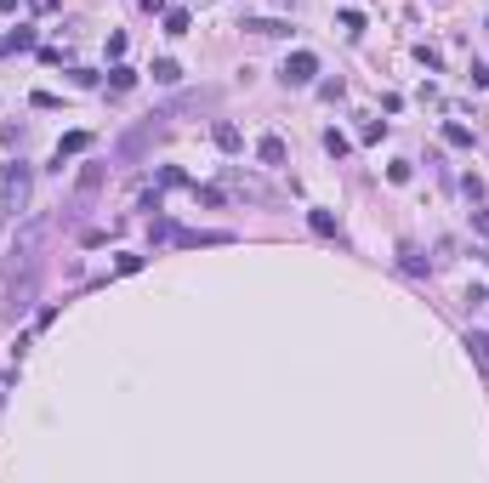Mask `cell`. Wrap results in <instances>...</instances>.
<instances>
[{
    "label": "cell",
    "instance_id": "1",
    "mask_svg": "<svg viewBox=\"0 0 489 483\" xmlns=\"http://www.w3.org/2000/svg\"><path fill=\"white\" fill-rule=\"evenodd\" d=\"M165 120H171V114H148V120H143L137 131H131V137H120L114 159H120V165H131V159H137V154H143V148H148V143L160 137V131H165Z\"/></svg>",
    "mask_w": 489,
    "mask_h": 483
},
{
    "label": "cell",
    "instance_id": "2",
    "mask_svg": "<svg viewBox=\"0 0 489 483\" xmlns=\"http://www.w3.org/2000/svg\"><path fill=\"white\" fill-rule=\"evenodd\" d=\"M313 74H319V57H313V52H290L285 69H279L285 85H313Z\"/></svg>",
    "mask_w": 489,
    "mask_h": 483
},
{
    "label": "cell",
    "instance_id": "3",
    "mask_svg": "<svg viewBox=\"0 0 489 483\" xmlns=\"http://www.w3.org/2000/svg\"><path fill=\"white\" fill-rule=\"evenodd\" d=\"M211 143H216L222 154H239V148H245V137H239L234 120H216V125H211Z\"/></svg>",
    "mask_w": 489,
    "mask_h": 483
},
{
    "label": "cell",
    "instance_id": "4",
    "mask_svg": "<svg viewBox=\"0 0 489 483\" xmlns=\"http://www.w3.org/2000/svg\"><path fill=\"white\" fill-rule=\"evenodd\" d=\"M85 148H92V131H69V137L57 143V154H52V171H63V159L69 154H85Z\"/></svg>",
    "mask_w": 489,
    "mask_h": 483
},
{
    "label": "cell",
    "instance_id": "5",
    "mask_svg": "<svg viewBox=\"0 0 489 483\" xmlns=\"http://www.w3.org/2000/svg\"><path fill=\"white\" fill-rule=\"evenodd\" d=\"M0 182H6L12 199H23V194H29V165H17V159H12V165H0Z\"/></svg>",
    "mask_w": 489,
    "mask_h": 483
},
{
    "label": "cell",
    "instance_id": "6",
    "mask_svg": "<svg viewBox=\"0 0 489 483\" xmlns=\"http://www.w3.org/2000/svg\"><path fill=\"white\" fill-rule=\"evenodd\" d=\"M256 159H262V165H285V159H290L285 137H262V143H256Z\"/></svg>",
    "mask_w": 489,
    "mask_h": 483
},
{
    "label": "cell",
    "instance_id": "7",
    "mask_svg": "<svg viewBox=\"0 0 489 483\" xmlns=\"http://www.w3.org/2000/svg\"><path fill=\"white\" fill-rule=\"evenodd\" d=\"M444 143H450V148H472V143H478V131L461 125V120H450V125H444Z\"/></svg>",
    "mask_w": 489,
    "mask_h": 483
},
{
    "label": "cell",
    "instance_id": "8",
    "mask_svg": "<svg viewBox=\"0 0 489 483\" xmlns=\"http://www.w3.org/2000/svg\"><path fill=\"white\" fill-rule=\"evenodd\" d=\"M103 177H108V165H85V171H80V199H92V194L103 188Z\"/></svg>",
    "mask_w": 489,
    "mask_h": 483
},
{
    "label": "cell",
    "instance_id": "9",
    "mask_svg": "<svg viewBox=\"0 0 489 483\" xmlns=\"http://www.w3.org/2000/svg\"><path fill=\"white\" fill-rule=\"evenodd\" d=\"M245 29H250V34H268V40L290 34V23H279V17H245Z\"/></svg>",
    "mask_w": 489,
    "mask_h": 483
},
{
    "label": "cell",
    "instance_id": "10",
    "mask_svg": "<svg viewBox=\"0 0 489 483\" xmlns=\"http://www.w3.org/2000/svg\"><path fill=\"white\" fill-rule=\"evenodd\" d=\"M307 228H313L319 239H336V233H341V228H336V216H330V210H307Z\"/></svg>",
    "mask_w": 489,
    "mask_h": 483
},
{
    "label": "cell",
    "instance_id": "11",
    "mask_svg": "<svg viewBox=\"0 0 489 483\" xmlns=\"http://www.w3.org/2000/svg\"><path fill=\"white\" fill-rule=\"evenodd\" d=\"M131 85H137V69H125V63H120V69L108 74V92H114V97H125Z\"/></svg>",
    "mask_w": 489,
    "mask_h": 483
},
{
    "label": "cell",
    "instance_id": "12",
    "mask_svg": "<svg viewBox=\"0 0 489 483\" xmlns=\"http://www.w3.org/2000/svg\"><path fill=\"white\" fill-rule=\"evenodd\" d=\"M347 148H353V143H347V137H341V131L330 125V131H325V154H330V159H347Z\"/></svg>",
    "mask_w": 489,
    "mask_h": 483
},
{
    "label": "cell",
    "instance_id": "13",
    "mask_svg": "<svg viewBox=\"0 0 489 483\" xmlns=\"http://www.w3.org/2000/svg\"><path fill=\"white\" fill-rule=\"evenodd\" d=\"M154 80H160V85H176V80H183V69H176L171 57H160V63H154Z\"/></svg>",
    "mask_w": 489,
    "mask_h": 483
},
{
    "label": "cell",
    "instance_id": "14",
    "mask_svg": "<svg viewBox=\"0 0 489 483\" xmlns=\"http://www.w3.org/2000/svg\"><path fill=\"white\" fill-rule=\"evenodd\" d=\"M6 46H12V52H34V29H12Z\"/></svg>",
    "mask_w": 489,
    "mask_h": 483
},
{
    "label": "cell",
    "instance_id": "15",
    "mask_svg": "<svg viewBox=\"0 0 489 483\" xmlns=\"http://www.w3.org/2000/svg\"><path fill=\"white\" fill-rule=\"evenodd\" d=\"M467 347H472V353L489 364V330H467Z\"/></svg>",
    "mask_w": 489,
    "mask_h": 483
},
{
    "label": "cell",
    "instance_id": "16",
    "mask_svg": "<svg viewBox=\"0 0 489 483\" xmlns=\"http://www.w3.org/2000/svg\"><path fill=\"white\" fill-rule=\"evenodd\" d=\"M165 34H188V12H183V6L165 12Z\"/></svg>",
    "mask_w": 489,
    "mask_h": 483
},
{
    "label": "cell",
    "instance_id": "17",
    "mask_svg": "<svg viewBox=\"0 0 489 483\" xmlns=\"http://www.w3.org/2000/svg\"><path fill=\"white\" fill-rule=\"evenodd\" d=\"M398 256H404V273H427V261H421V250H416V245H404Z\"/></svg>",
    "mask_w": 489,
    "mask_h": 483
},
{
    "label": "cell",
    "instance_id": "18",
    "mask_svg": "<svg viewBox=\"0 0 489 483\" xmlns=\"http://www.w3.org/2000/svg\"><path fill=\"white\" fill-rule=\"evenodd\" d=\"M416 57H421L427 69H444V52H438V46H427V40H421V46H416Z\"/></svg>",
    "mask_w": 489,
    "mask_h": 483
},
{
    "label": "cell",
    "instance_id": "19",
    "mask_svg": "<svg viewBox=\"0 0 489 483\" xmlns=\"http://www.w3.org/2000/svg\"><path fill=\"white\" fill-rule=\"evenodd\" d=\"M160 188H188V177H183L176 165H165V171H160Z\"/></svg>",
    "mask_w": 489,
    "mask_h": 483
},
{
    "label": "cell",
    "instance_id": "20",
    "mask_svg": "<svg viewBox=\"0 0 489 483\" xmlns=\"http://www.w3.org/2000/svg\"><path fill=\"white\" fill-rule=\"evenodd\" d=\"M341 29H347V34H359V29H364V12H353V6H347V12H341Z\"/></svg>",
    "mask_w": 489,
    "mask_h": 483
},
{
    "label": "cell",
    "instance_id": "21",
    "mask_svg": "<svg viewBox=\"0 0 489 483\" xmlns=\"http://www.w3.org/2000/svg\"><path fill=\"white\" fill-rule=\"evenodd\" d=\"M461 194H467V199H483V182L472 177V171H467V177H461Z\"/></svg>",
    "mask_w": 489,
    "mask_h": 483
},
{
    "label": "cell",
    "instance_id": "22",
    "mask_svg": "<svg viewBox=\"0 0 489 483\" xmlns=\"http://www.w3.org/2000/svg\"><path fill=\"white\" fill-rule=\"evenodd\" d=\"M194 199H199V205H222V188H199V182H194Z\"/></svg>",
    "mask_w": 489,
    "mask_h": 483
},
{
    "label": "cell",
    "instance_id": "23",
    "mask_svg": "<svg viewBox=\"0 0 489 483\" xmlns=\"http://www.w3.org/2000/svg\"><path fill=\"white\" fill-rule=\"evenodd\" d=\"M472 222H478V228H483V233H489V210H478V216H472Z\"/></svg>",
    "mask_w": 489,
    "mask_h": 483
},
{
    "label": "cell",
    "instance_id": "24",
    "mask_svg": "<svg viewBox=\"0 0 489 483\" xmlns=\"http://www.w3.org/2000/svg\"><path fill=\"white\" fill-rule=\"evenodd\" d=\"M17 6H23V0H0V12H17Z\"/></svg>",
    "mask_w": 489,
    "mask_h": 483
},
{
    "label": "cell",
    "instance_id": "25",
    "mask_svg": "<svg viewBox=\"0 0 489 483\" xmlns=\"http://www.w3.org/2000/svg\"><path fill=\"white\" fill-rule=\"evenodd\" d=\"M6 52H12V46H6V40H0V57H6Z\"/></svg>",
    "mask_w": 489,
    "mask_h": 483
}]
</instances>
